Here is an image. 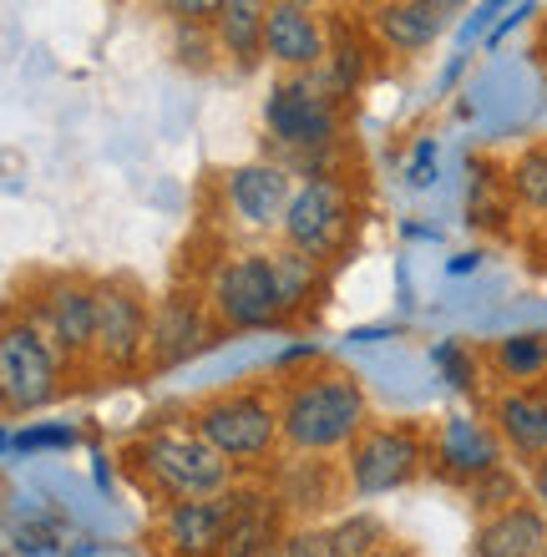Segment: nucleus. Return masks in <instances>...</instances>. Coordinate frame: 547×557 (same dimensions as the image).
I'll use <instances>...</instances> for the list:
<instances>
[{
  "instance_id": "9",
  "label": "nucleus",
  "mask_w": 547,
  "mask_h": 557,
  "mask_svg": "<svg viewBox=\"0 0 547 557\" xmlns=\"http://www.w3.org/2000/svg\"><path fill=\"white\" fill-rule=\"evenodd\" d=\"M97 345L112 366H133L148 345L142 299H133L127 289H97Z\"/></svg>"
},
{
  "instance_id": "26",
  "label": "nucleus",
  "mask_w": 547,
  "mask_h": 557,
  "mask_svg": "<svg viewBox=\"0 0 547 557\" xmlns=\"http://www.w3.org/2000/svg\"><path fill=\"white\" fill-rule=\"evenodd\" d=\"M431 173H436V147L421 143V147H415V162H411V183H415V188H426Z\"/></svg>"
},
{
  "instance_id": "2",
  "label": "nucleus",
  "mask_w": 547,
  "mask_h": 557,
  "mask_svg": "<svg viewBox=\"0 0 547 557\" xmlns=\"http://www.w3.org/2000/svg\"><path fill=\"white\" fill-rule=\"evenodd\" d=\"M133 456L148 467L152 482L178 502L213 497V492L228 482V461H223L203 436H188V431H152Z\"/></svg>"
},
{
  "instance_id": "28",
  "label": "nucleus",
  "mask_w": 547,
  "mask_h": 557,
  "mask_svg": "<svg viewBox=\"0 0 547 557\" xmlns=\"http://www.w3.org/2000/svg\"><path fill=\"white\" fill-rule=\"evenodd\" d=\"M21 446H72V431H36V436H21Z\"/></svg>"
},
{
  "instance_id": "23",
  "label": "nucleus",
  "mask_w": 547,
  "mask_h": 557,
  "mask_svg": "<svg viewBox=\"0 0 547 557\" xmlns=\"http://www.w3.org/2000/svg\"><path fill=\"white\" fill-rule=\"evenodd\" d=\"M192 339H198V314L183 305H173L163 314V330H158V345H163V360H178L183 350H192Z\"/></svg>"
},
{
  "instance_id": "6",
  "label": "nucleus",
  "mask_w": 547,
  "mask_h": 557,
  "mask_svg": "<svg viewBox=\"0 0 547 557\" xmlns=\"http://www.w3.org/2000/svg\"><path fill=\"white\" fill-rule=\"evenodd\" d=\"M421 467V441L406 431V425H385V431H370L356 441L350 451V476H356V492L375 497V492H390V486H406Z\"/></svg>"
},
{
  "instance_id": "7",
  "label": "nucleus",
  "mask_w": 547,
  "mask_h": 557,
  "mask_svg": "<svg viewBox=\"0 0 547 557\" xmlns=\"http://www.w3.org/2000/svg\"><path fill=\"white\" fill-rule=\"evenodd\" d=\"M269 133L289 147H320L335 137V112H330V97L314 91L310 82H279L269 91Z\"/></svg>"
},
{
  "instance_id": "17",
  "label": "nucleus",
  "mask_w": 547,
  "mask_h": 557,
  "mask_svg": "<svg viewBox=\"0 0 547 557\" xmlns=\"http://www.w3.org/2000/svg\"><path fill=\"white\" fill-rule=\"evenodd\" d=\"M219 36L223 46L238 57V66H253V61L264 57L269 46V5H253V0H228L219 5Z\"/></svg>"
},
{
  "instance_id": "5",
  "label": "nucleus",
  "mask_w": 547,
  "mask_h": 557,
  "mask_svg": "<svg viewBox=\"0 0 547 557\" xmlns=\"http://www.w3.org/2000/svg\"><path fill=\"white\" fill-rule=\"evenodd\" d=\"M213 299H219V314L234 330H259V324L279 320L284 294H279V278H274V259H264V253L234 259L219 274V294Z\"/></svg>"
},
{
  "instance_id": "11",
  "label": "nucleus",
  "mask_w": 547,
  "mask_h": 557,
  "mask_svg": "<svg viewBox=\"0 0 547 557\" xmlns=\"http://www.w3.org/2000/svg\"><path fill=\"white\" fill-rule=\"evenodd\" d=\"M234 522H238L234 502H173V512H167V543L188 557H203L219 543H228Z\"/></svg>"
},
{
  "instance_id": "18",
  "label": "nucleus",
  "mask_w": 547,
  "mask_h": 557,
  "mask_svg": "<svg viewBox=\"0 0 547 557\" xmlns=\"http://www.w3.org/2000/svg\"><path fill=\"white\" fill-rule=\"evenodd\" d=\"M497 421H502V436L518 446V451H543L547 456V396L533 391H518L497 406Z\"/></svg>"
},
{
  "instance_id": "14",
  "label": "nucleus",
  "mask_w": 547,
  "mask_h": 557,
  "mask_svg": "<svg viewBox=\"0 0 547 557\" xmlns=\"http://www.w3.org/2000/svg\"><path fill=\"white\" fill-rule=\"evenodd\" d=\"M46 330L57 339V350H66V355L87 350L91 339H97V294L76 289V284L51 289V299H46Z\"/></svg>"
},
{
  "instance_id": "15",
  "label": "nucleus",
  "mask_w": 547,
  "mask_h": 557,
  "mask_svg": "<svg viewBox=\"0 0 547 557\" xmlns=\"http://www.w3.org/2000/svg\"><path fill=\"white\" fill-rule=\"evenodd\" d=\"M442 26H446V5H431V0H396V5L375 11V30L400 51H426L442 36Z\"/></svg>"
},
{
  "instance_id": "19",
  "label": "nucleus",
  "mask_w": 547,
  "mask_h": 557,
  "mask_svg": "<svg viewBox=\"0 0 547 557\" xmlns=\"http://www.w3.org/2000/svg\"><path fill=\"white\" fill-rule=\"evenodd\" d=\"M512 188L527 208L547 213V147H533V152H522L518 168H512Z\"/></svg>"
},
{
  "instance_id": "25",
  "label": "nucleus",
  "mask_w": 547,
  "mask_h": 557,
  "mask_svg": "<svg viewBox=\"0 0 547 557\" xmlns=\"http://www.w3.org/2000/svg\"><path fill=\"white\" fill-rule=\"evenodd\" d=\"M436 366L451 375V385H472V360L461 345H436Z\"/></svg>"
},
{
  "instance_id": "24",
  "label": "nucleus",
  "mask_w": 547,
  "mask_h": 557,
  "mask_svg": "<svg viewBox=\"0 0 547 557\" xmlns=\"http://www.w3.org/2000/svg\"><path fill=\"white\" fill-rule=\"evenodd\" d=\"M381 537V528L370 522V517H356V522H345L335 537H330V547L325 553L330 557H370V543Z\"/></svg>"
},
{
  "instance_id": "13",
  "label": "nucleus",
  "mask_w": 547,
  "mask_h": 557,
  "mask_svg": "<svg viewBox=\"0 0 547 557\" xmlns=\"http://www.w3.org/2000/svg\"><path fill=\"white\" fill-rule=\"evenodd\" d=\"M228 193H234V208L249 223H274L289 213V203H295V198H289V173L274 168V162H249V168H238Z\"/></svg>"
},
{
  "instance_id": "27",
  "label": "nucleus",
  "mask_w": 547,
  "mask_h": 557,
  "mask_svg": "<svg viewBox=\"0 0 547 557\" xmlns=\"http://www.w3.org/2000/svg\"><path fill=\"white\" fill-rule=\"evenodd\" d=\"M314 553H320L314 537H289V543H279V553L274 557H314Z\"/></svg>"
},
{
  "instance_id": "16",
  "label": "nucleus",
  "mask_w": 547,
  "mask_h": 557,
  "mask_svg": "<svg viewBox=\"0 0 547 557\" xmlns=\"http://www.w3.org/2000/svg\"><path fill=\"white\" fill-rule=\"evenodd\" d=\"M442 461L457 476H492L497 471V441L476 421H446L442 425Z\"/></svg>"
},
{
  "instance_id": "3",
  "label": "nucleus",
  "mask_w": 547,
  "mask_h": 557,
  "mask_svg": "<svg viewBox=\"0 0 547 557\" xmlns=\"http://www.w3.org/2000/svg\"><path fill=\"white\" fill-rule=\"evenodd\" d=\"M279 425L284 416H274V406L259 396H223L198 411V436L219 456H264Z\"/></svg>"
},
{
  "instance_id": "20",
  "label": "nucleus",
  "mask_w": 547,
  "mask_h": 557,
  "mask_svg": "<svg viewBox=\"0 0 547 557\" xmlns=\"http://www.w3.org/2000/svg\"><path fill=\"white\" fill-rule=\"evenodd\" d=\"M274 522L269 517H238L234 532H228V557H274Z\"/></svg>"
},
{
  "instance_id": "31",
  "label": "nucleus",
  "mask_w": 547,
  "mask_h": 557,
  "mask_svg": "<svg viewBox=\"0 0 547 557\" xmlns=\"http://www.w3.org/2000/svg\"><path fill=\"white\" fill-rule=\"evenodd\" d=\"M543 557H547V553H543Z\"/></svg>"
},
{
  "instance_id": "29",
  "label": "nucleus",
  "mask_w": 547,
  "mask_h": 557,
  "mask_svg": "<svg viewBox=\"0 0 547 557\" xmlns=\"http://www.w3.org/2000/svg\"><path fill=\"white\" fill-rule=\"evenodd\" d=\"M537 497L547 502V456H543V461H537Z\"/></svg>"
},
{
  "instance_id": "4",
  "label": "nucleus",
  "mask_w": 547,
  "mask_h": 557,
  "mask_svg": "<svg viewBox=\"0 0 547 557\" xmlns=\"http://www.w3.org/2000/svg\"><path fill=\"white\" fill-rule=\"evenodd\" d=\"M0 385L11 411H36L57 396V360L30 324H11L0 339Z\"/></svg>"
},
{
  "instance_id": "21",
  "label": "nucleus",
  "mask_w": 547,
  "mask_h": 557,
  "mask_svg": "<svg viewBox=\"0 0 547 557\" xmlns=\"http://www.w3.org/2000/svg\"><path fill=\"white\" fill-rule=\"evenodd\" d=\"M497 366L507 375H537L547 366V339L543 335H518V339H502L497 345Z\"/></svg>"
},
{
  "instance_id": "10",
  "label": "nucleus",
  "mask_w": 547,
  "mask_h": 557,
  "mask_svg": "<svg viewBox=\"0 0 547 557\" xmlns=\"http://www.w3.org/2000/svg\"><path fill=\"white\" fill-rule=\"evenodd\" d=\"M476 557H543L547 553V517L537 507H502L487 517L472 537Z\"/></svg>"
},
{
  "instance_id": "12",
  "label": "nucleus",
  "mask_w": 547,
  "mask_h": 557,
  "mask_svg": "<svg viewBox=\"0 0 547 557\" xmlns=\"http://www.w3.org/2000/svg\"><path fill=\"white\" fill-rule=\"evenodd\" d=\"M269 57L284 61V66H320L325 57V36H320V21H314L310 5H295V0H284V5H269Z\"/></svg>"
},
{
  "instance_id": "8",
  "label": "nucleus",
  "mask_w": 547,
  "mask_h": 557,
  "mask_svg": "<svg viewBox=\"0 0 547 557\" xmlns=\"http://www.w3.org/2000/svg\"><path fill=\"white\" fill-rule=\"evenodd\" d=\"M284 234L299 253L325 259L335 244L345 238V193L335 183H310L295 193V203L284 213Z\"/></svg>"
},
{
  "instance_id": "30",
  "label": "nucleus",
  "mask_w": 547,
  "mask_h": 557,
  "mask_svg": "<svg viewBox=\"0 0 547 557\" xmlns=\"http://www.w3.org/2000/svg\"><path fill=\"white\" fill-rule=\"evenodd\" d=\"M370 557H411V553H400V547H375Z\"/></svg>"
},
{
  "instance_id": "22",
  "label": "nucleus",
  "mask_w": 547,
  "mask_h": 557,
  "mask_svg": "<svg viewBox=\"0 0 547 557\" xmlns=\"http://www.w3.org/2000/svg\"><path fill=\"white\" fill-rule=\"evenodd\" d=\"M274 278H279L284 309H295L314 284V259L310 253H279V259H274Z\"/></svg>"
},
{
  "instance_id": "1",
  "label": "nucleus",
  "mask_w": 547,
  "mask_h": 557,
  "mask_svg": "<svg viewBox=\"0 0 547 557\" xmlns=\"http://www.w3.org/2000/svg\"><path fill=\"white\" fill-rule=\"evenodd\" d=\"M360 416H365V396L350 375H325V381L299 385L289 406H284V436L304 446V451H325L356 436Z\"/></svg>"
}]
</instances>
